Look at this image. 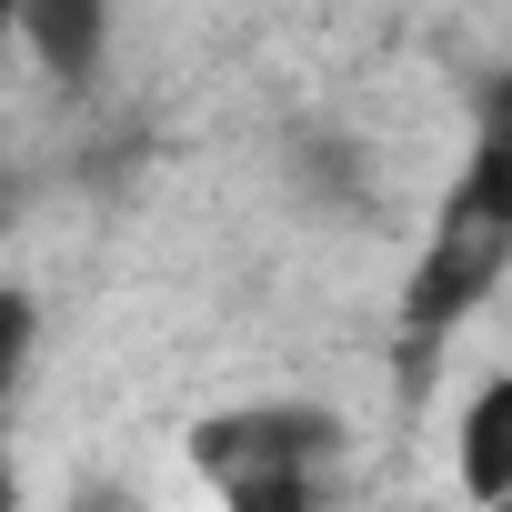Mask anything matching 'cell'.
<instances>
[{
  "instance_id": "obj_3",
  "label": "cell",
  "mask_w": 512,
  "mask_h": 512,
  "mask_svg": "<svg viewBox=\"0 0 512 512\" xmlns=\"http://www.w3.org/2000/svg\"><path fill=\"white\" fill-rule=\"evenodd\" d=\"M462 492H482V502H512V382H482L472 392V412H462Z\"/></svg>"
},
{
  "instance_id": "obj_6",
  "label": "cell",
  "mask_w": 512,
  "mask_h": 512,
  "mask_svg": "<svg viewBox=\"0 0 512 512\" xmlns=\"http://www.w3.org/2000/svg\"><path fill=\"white\" fill-rule=\"evenodd\" d=\"M21 342H31V302H21V292H0V382H11Z\"/></svg>"
},
{
  "instance_id": "obj_7",
  "label": "cell",
  "mask_w": 512,
  "mask_h": 512,
  "mask_svg": "<svg viewBox=\"0 0 512 512\" xmlns=\"http://www.w3.org/2000/svg\"><path fill=\"white\" fill-rule=\"evenodd\" d=\"M11 21H21V0H0V31H11Z\"/></svg>"
},
{
  "instance_id": "obj_2",
  "label": "cell",
  "mask_w": 512,
  "mask_h": 512,
  "mask_svg": "<svg viewBox=\"0 0 512 512\" xmlns=\"http://www.w3.org/2000/svg\"><path fill=\"white\" fill-rule=\"evenodd\" d=\"M502 251H512V221H502L482 191H452V211H442V231H432V251H422V272H412V332L462 322V312L492 292Z\"/></svg>"
},
{
  "instance_id": "obj_8",
  "label": "cell",
  "mask_w": 512,
  "mask_h": 512,
  "mask_svg": "<svg viewBox=\"0 0 512 512\" xmlns=\"http://www.w3.org/2000/svg\"><path fill=\"white\" fill-rule=\"evenodd\" d=\"M0 512H11V472H0Z\"/></svg>"
},
{
  "instance_id": "obj_4",
  "label": "cell",
  "mask_w": 512,
  "mask_h": 512,
  "mask_svg": "<svg viewBox=\"0 0 512 512\" xmlns=\"http://www.w3.org/2000/svg\"><path fill=\"white\" fill-rule=\"evenodd\" d=\"M101 11H111V0H21V31H31V51L61 81H81L91 51H101Z\"/></svg>"
},
{
  "instance_id": "obj_1",
  "label": "cell",
  "mask_w": 512,
  "mask_h": 512,
  "mask_svg": "<svg viewBox=\"0 0 512 512\" xmlns=\"http://www.w3.org/2000/svg\"><path fill=\"white\" fill-rule=\"evenodd\" d=\"M332 442L322 412H231L191 432V462L221 482L231 512H312V452Z\"/></svg>"
},
{
  "instance_id": "obj_5",
  "label": "cell",
  "mask_w": 512,
  "mask_h": 512,
  "mask_svg": "<svg viewBox=\"0 0 512 512\" xmlns=\"http://www.w3.org/2000/svg\"><path fill=\"white\" fill-rule=\"evenodd\" d=\"M462 191H482V201L512 221V81H502V91H492V111H482V141H472Z\"/></svg>"
}]
</instances>
